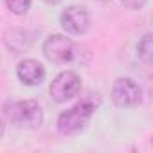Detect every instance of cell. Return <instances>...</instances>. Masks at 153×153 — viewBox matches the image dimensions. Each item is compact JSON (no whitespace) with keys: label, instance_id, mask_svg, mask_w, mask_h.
Here are the masks:
<instances>
[{"label":"cell","instance_id":"cell-9","mask_svg":"<svg viewBox=\"0 0 153 153\" xmlns=\"http://www.w3.org/2000/svg\"><path fill=\"white\" fill-rule=\"evenodd\" d=\"M137 52H139V58L144 63H149L153 59V36L151 34H144L142 36V40L137 45Z\"/></svg>","mask_w":153,"mask_h":153},{"label":"cell","instance_id":"cell-4","mask_svg":"<svg viewBox=\"0 0 153 153\" xmlns=\"http://www.w3.org/2000/svg\"><path fill=\"white\" fill-rule=\"evenodd\" d=\"M43 56L56 65H65L74 59V43L63 34H51L43 43Z\"/></svg>","mask_w":153,"mask_h":153},{"label":"cell","instance_id":"cell-12","mask_svg":"<svg viewBox=\"0 0 153 153\" xmlns=\"http://www.w3.org/2000/svg\"><path fill=\"white\" fill-rule=\"evenodd\" d=\"M45 4H49V6H56V4H59L61 0H43Z\"/></svg>","mask_w":153,"mask_h":153},{"label":"cell","instance_id":"cell-2","mask_svg":"<svg viewBox=\"0 0 153 153\" xmlns=\"http://www.w3.org/2000/svg\"><path fill=\"white\" fill-rule=\"evenodd\" d=\"M7 119L11 124L18 126V128H40L43 123V110L42 106L33 101V99H25V101H16L13 103L7 110Z\"/></svg>","mask_w":153,"mask_h":153},{"label":"cell","instance_id":"cell-10","mask_svg":"<svg viewBox=\"0 0 153 153\" xmlns=\"http://www.w3.org/2000/svg\"><path fill=\"white\" fill-rule=\"evenodd\" d=\"M13 15H25L31 7V0H4Z\"/></svg>","mask_w":153,"mask_h":153},{"label":"cell","instance_id":"cell-8","mask_svg":"<svg viewBox=\"0 0 153 153\" xmlns=\"http://www.w3.org/2000/svg\"><path fill=\"white\" fill-rule=\"evenodd\" d=\"M6 45L15 52V54H20L24 51H27L31 47V36L27 31H22V29H15L11 33L6 34Z\"/></svg>","mask_w":153,"mask_h":153},{"label":"cell","instance_id":"cell-14","mask_svg":"<svg viewBox=\"0 0 153 153\" xmlns=\"http://www.w3.org/2000/svg\"><path fill=\"white\" fill-rule=\"evenodd\" d=\"M99 2H108V0H99Z\"/></svg>","mask_w":153,"mask_h":153},{"label":"cell","instance_id":"cell-7","mask_svg":"<svg viewBox=\"0 0 153 153\" xmlns=\"http://www.w3.org/2000/svg\"><path fill=\"white\" fill-rule=\"evenodd\" d=\"M16 76L24 85L36 87V85H42L45 79V68L36 59H24L16 67Z\"/></svg>","mask_w":153,"mask_h":153},{"label":"cell","instance_id":"cell-5","mask_svg":"<svg viewBox=\"0 0 153 153\" xmlns=\"http://www.w3.org/2000/svg\"><path fill=\"white\" fill-rule=\"evenodd\" d=\"M142 99V90L140 87L130 79V78H119L115 79L112 87V101L119 108H131L137 106Z\"/></svg>","mask_w":153,"mask_h":153},{"label":"cell","instance_id":"cell-11","mask_svg":"<svg viewBox=\"0 0 153 153\" xmlns=\"http://www.w3.org/2000/svg\"><path fill=\"white\" fill-rule=\"evenodd\" d=\"M119 2L126 7V9H131V11H137V9H142L146 6L148 0H119Z\"/></svg>","mask_w":153,"mask_h":153},{"label":"cell","instance_id":"cell-13","mask_svg":"<svg viewBox=\"0 0 153 153\" xmlns=\"http://www.w3.org/2000/svg\"><path fill=\"white\" fill-rule=\"evenodd\" d=\"M2 135H4V121L0 119V137H2Z\"/></svg>","mask_w":153,"mask_h":153},{"label":"cell","instance_id":"cell-1","mask_svg":"<svg viewBox=\"0 0 153 153\" xmlns=\"http://www.w3.org/2000/svg\"><path fill=\"white\" fill-rule=\"evenodd\" d=\"M94 110H96V105L90 99H85V101L76 103L68 110L61 112L59 117H58V130H59V133L70 137V135H78L79 131H83L87 128Z\"/></svg>","mask_w":153,"mask_h":153},{"label":"cell","instance_id":"cell-3","mask_svg":"<svg viewBox=\"0 0 153 153\" xmlns=\"http://www.w3.org/2000/svg\"><path fill=\"white\" fill-rule=\"evenodd\" d=\"M52 99L56 103H67L70 99H74L76 96H79L81 92V79L79 76L72 72V70H65L61 74H58L51 83L49 88Z\"/></svg>","mask_w":153,"mask_h":153},{"label":"cell","instance_id":"cell-6","mask_svg":"<svg viewBox=\"0 0 153 153\" xmlns=\"http://www.w3.org/2000/svg\"><path fill=\"white\" fill-rule=\"evenodd\" d=\"M59 24H61V27L68 34L81 36L90 27V16H88V11L85 7H81V6H70V7H67L61 13Z\"/></svg>","mask_w":153,"mask_h":153}]
</instances>
